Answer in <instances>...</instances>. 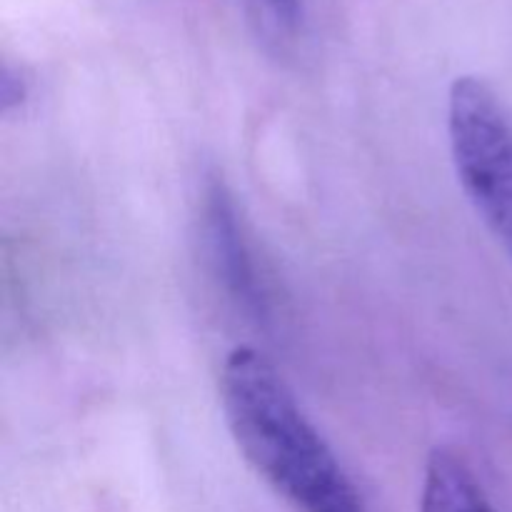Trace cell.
I'll list each match as a JSON object with an SVG mask.
<instances>
[{
  "mask_svg": "<svg viewBox=\"0 0 512 512\" xmlns=\"http://www.w3.org/2000/svg\"><path fill=\"white\" fill-rule=\"evenodd\" d=\"M220 403L250 468L298 512H368L338 455L290 385L255 348H235L220 370Z\"/></svg>",
  "mask_w": 512,
  "mask_h": 512,
  "instance_id": "1",
  "label": "cell"
},
{
  "mask_svg": "<svg viewBox=\"0 0 512 512\" xmlns=\"http://www.w3.org/2000/svg\"><path fill=\"white\" fill-rule=\"evenodd\" d=\"M448 133L465 195L512 255V115L485 80L463 75L450 88Z\"/></svg>",
  "mask_w": 512,
  "mask_h": 512,
  "instance_id": "2",
  "label": "cell"
},
{
  "mask_svg": "<svg viewBox=\"0 0 512 512\" xmlns=\"http://www.w3.org/2000/svg\"><path fill=\"white\" fill-rule=\"evenodd\" d=\"M205 238H208L210 258L225 288L238 303L253 313H263L265 295L263 283L255 270V260L245 243L243 225L238 223L233 195L228 193L223 180H210L205 190Z\"/></svg>",
  "mask_w": 512,
  "mask_h": 512,
  "instance_id": "3",
  "label": "cell"
},
{
  "mask_svg": "<svg viewBox=\"0 0 512 512\" xmlns=\"http://www.w3.org/2000/svg\"><path fill=\"white\" fill-rule=\"evenodd\" d=\"M420 512H500L475 470L450 445H440L425 463Z\"/></svg>",
  "mask_w": 512,
  "mask_h": 512,
  "instance_id": "4",
  "label": "cell"
},
{
  "mask_svg": "<svg viewBox=\"0 0 512 512\" xmlns=\"http://www.w3.org/2000/svg\"><path fill=\"white\" fill-rule=\"evenodd\" d=\"M28 95V80L13 70L10 65L3 68V78H0V103H3L5 113H10L13 105H20Z\"/></svg>",
  "mask_w": 512,
  "mask_h": 512,
  "instance_id": "5",
  "label": "cell"
},
{
  "mask_svg": "<svg viewBox=\"0 0 512 512\" xmlns=\"http://www.w3.org/2000/svg\"><path fill=\"white\" fill-rule=\"evenodd\" d=\"M263 8L278 28L293 30L298 25L303 0H263Z\"/></svg>",
  "mask_w": 512,
  "mask_h": 512,
  "instance_id": "6",
  "label": "cell"
}]
</instances>
